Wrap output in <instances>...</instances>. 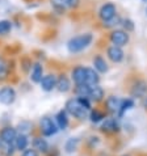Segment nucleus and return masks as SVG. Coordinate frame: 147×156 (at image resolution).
I'll return each instance as SVG.
<instances>
[{"mask_svg":"<svg viewBox=\"0 0 147 156\" xmlns=\"http://www.w3.org/2000/svg\"><path fill=\"white\" fill-rule=\"evenodd\" d=\"M92 40H93V36L91 33L79 34V36H76V37H72L71 40L67 42V49L72 54L80 53V51L87 49V47L91 45Z\"/></svg>","mask_w":147,"mask_h":156,"instance_id":"nucleus-1","label":"nucleus"},{"mask_svg":"<svg viewBox=\"0 0 147 156\" xmlns=\"http://www.w3.org/2000/svg\"><path fill=\"white\" fill-rule=\"evenodd\" d=\"M64 110H66L67 113H70L71 115H74L75 118H77V119H85L89 114V110L80 102V100L77 97L68 100V101L66 102V109Z\"/></svg>","mask_w":147,"mask_h":156,"instance_id":"nucleus-2","label":"nucleus"},{"mask_svg":"<svg viewBox=\"0 0 147 156\" xmlns=\"http://www.w3.org/2000/svg\"><path fill=\"white\" fill-rule=\"evenodd\" d=\"M109 38H110V42L113 43L114 46H118V47L126 46L129 43V41H130V36H129V33L125 32L124 29H114V30H112Z\"/></svg>","mask_w":147,"mask_h":156,"instance_id":"nucleus-3","label":"nucleus"},{"mask_svg":"<svg viewBox=\"0 0 147 156\" xmlns=\"http://www.w3.org/2000/svg\"><path fill=\"white\" fill-rule=\"evenodd\" d=\"M40 129H41V133L44 134L45 136H51V135H55L58 133V126L55 123V121H53L50 117H42L41 121H40Z\"/></svg>","mask_w":147,"mask_h":156,"instance_id":"nucleus-4","label":"nucleus"},{"mask_svg":"<svg viewBox=\"0 0 147 156\" xmlns=\"http://www.w3.org/2000/svg\"><path fill=\"white\" fill-rule=\"evenodd\" d=\"M116 15H117V8L113 3H105L99 11V17L102 20V23L112 20Z\"/></svg>","mask_w":147,"mask_h":156,"instance_id":"nucleus-5","label":"nucleus"},{"mask_svg":"<svg viewBox=\"0 0 147 156\" xmlns=\"http://www.w3.org/2000/svg\"><path fill=\"white\" fill-rule=\"evenodd\" d=\"M16 100V90L12 87L7 85L0 88V104L3 105H11Z\"/></svg>","mask_w":147,"mask_h":156,"instance_id":"nucleus-6","label":"nucleus"},{"mask_svg":"<svg viewBox=\"0 0 147 156\" xmlns=\"http://www.w3.org/2000/svg\"><path fill=\"white\" fill-rule=\"evenodd\" d=\"M17 134L19 133H17L16 127L5 126L0 131V140H2V143H15Z\"/></svg>","mask_w":147,"mask_h":156,"instance_id":"nucleus-7","label":"nucleus"},{"mask_svg":"<svg viewBox=\"0 0 147 156\" xmlns=\"http://www.w3.org/2000/svg\"><path fill=\"white\" fill-rule=\"evenodd\" d=\"M106 55H108V58H109L113 63L122 62V59L125 57L122 47H118V46H114V45H112V46H109L106 49Z\"/></svg>","mask_w":147,"mask_h":156,"instance_id":"nucleus-8","label":"nucleus"},{"mask_svg":"<svg viewBox=\"0 0 147 156\" xmlns=\"http://www.w3.org/2000/svg\"><path fill=\"white\" fill-rule=\"evenodd\" d=\"M41 88L45 90V92H51L54 88H57V76L54 73H47L44 75L41 80Z\"/></svg>","mask_w":147,"mask_h":156,"instance_id":"nucleus-9","label":"nucleus"},{"mask_svg":"<svg viewBox=\"0 0 147 156\" xmlns=\"http://www.w3.org/2000/svg\"><path fill=\"white\" fill-rule=\"evenodd\" d=\"M71 79L75 83V85L85 84V67L83 66H76L71 71Z\"/></svg>","mask_w":147,"mask_h":156,"instance_id":"nucleus-10","label":"nucleus"},{"mask_svg":"<svg viewBox=\"0 0 147 156\" xmlns=\"http://www.w3.org/2000/svg\"><path fill=\"white\" fill-rule=\"evenodd\" d=\"M99 81H100L99 72L95 68L85 67V85L95 87V85H99Z\"/></svg>","mask_w":147,"mask_h":156,"instance_id":"nucleus-11","label":"nucleus"},{"mask_svg":"<svg viewBox=\"0 0 147 156\" xmlns=\"http://www.w3.org/2000/svg\"><path fill=\"white\" fill-rule=\"evenodd\" d=\"M147 93V83L143 80H137L135 84L131 87V96L133 97H145Z\"/></svg>","mask_w":147,"mask_h":156,"instance_id":"nucleus-12","label":"nucleus"},{"mask_svg":"<svg viewBox=\"0 0 147 156\" xmlns=\"http://www.w3.org/2000/svg\"><path fill=\"white\" fill-rule=\"evenodd\" d=\"M57 89L62 93H66L71 89V80L66 73H60L57 77Z\"/></svg>","mask_w":147,"mask_h":156,"instance_id":"nucleus-13","label":"nucleus"},{"mask_svg":"<svg viewBox=\"0 0 147 156\" xmlns=\"http://www.w3.org/2000/svg\"><path fill=\"white\" fill-rule=\"evenodd\" d=\"M30 79L33 83H41L42 77H44V67L41 63H34L30 70Z\"/></svg>","mask_w":147,"mask_h":156,"instance_id":"nucleus-14","label":"nucleus"},{"mask_svg":"<svg viewBox=\"0 0 147 156\" xmlns=\"http://www.w3.org/2000/svg\"><path fill=\"white\" fill-rule=\"evenodd\" d=\"M104 89L101 88L100 85H95V87H91L89 89V94H88V98L91 101H95V102H100L101 100L104 98Z\"/></svg>","mask_w":147,"mask_h":156,"instance_id":"nucleus-15","label":"nucleus"},{"mask_svg":"<svg viewBox=\"0 0 147 156\" xmlns=\"http://www.w3.org/2000/svg\"><path fill=\"white\" fill-rule=\"evenodd\" d=\"M55 123L59 130H66L67 126H68V117H67V112L62 109L59 110L57 115H55Z\"/></svg>","mask_w":147,"mask_h":156,"instance_id":"nucleus-16","label":"nucleus"},{"mask_svg":"<svg viewBox=\"0 0 147 156\" xmlns=\"http://www.w3.org/2000/svg\"><path fill=\"white\" fill-rule=\"evenodd\" d=\"M33 148L37 151V152H42V154H46L49 152V143H47L46 139L41 136H37L33 139Z\"/></svg>","mask_w":147,"mask_h":156,"instance_id":"nucleus-17","label":"nucleus"},{"mask_svg":"<svg viewBox=\"0 0 147 156\" xmlns=\"http://www.w3.org/2000/svg\"><path fill=\"white\" fill-rule=\"evenodd\" d=\"M118 122L116 118H106L101 125V130L105 133H116L118 131Z\"/></svg>","mask_w":147,"mask_h":156,"instance_id":"nucleus-18","label":"nucleus"},{"mask_svg":"<svg viewBox=\"0 0 147 156\" xmlns=\"http://www.w3.org/2000/svg\"><path fill=\"white\" fill-rule=\"evenodd\" d=\"M121 101H122V100H120L117 96H109L106 98V101H105V106H106V109L109 110L110 113H116V112L120 110Z\"/></svg>","mask_w":147,"mask_h":156,"instance_id":"nucleus-19","label":"nucleus"},{"mask_svg":"<svg viewBox=\"0 0 147 156\" xmlns=\"http://www.w3.org/2000/svg\"><path fill=\"white\" fill-rule=\"evenodd\" d=\"M28 143H29V138L27 134H17L16 139H15V147L16 150L19 151H25L28 147Z\"/></svg>","mask_w":147,"mask_h":156,"instance_id":"nucleus-20","label":"nucleus"},{"mask_svg":"<svg viewBox=\"0 0 147 156\" xmlns=\"http://www.w3.org/2000/svg\"><path fill=\"white\" fill-rule=\"evenodd\" d=\"M93 66L97 72L104 73L108 71V63L105 62V59H104L101 55H96V57L93 58Z\"/></svg>","mask_w":147,"mask_h":156,"instance_id":"nucleus-21","label":"nucleus"},{"mask_svg":"<svg viewBox=\"0 0 147 156\" xmlns=\"http://www.w3.org/2000/svg\"><path fill=\"white\" fill-rule=\"evenodd\" d=\"M11 72V66L8 64L5 58L0 55V80H5Z\"/></svg>","mask_w":147,"mask_h":156,"instance_id":"nucleus-22","label":"nucleus"},{"mask_svg":"<svg viewBox=\"0 0 147 156\" xmlns=\"http://www.w3.org/2000/svg\"><path fill=\"white\" fill-rule=\"evenodd\" d=\"M50 3H51L53 9L59 15H63L64 12H66V9H67L66 0H50Z\"/></svg>","mask_w":147,"mask_h":156,"instance_id":"nucleus-23","label":"nucleus"},{"mask_svg":"<svg viewBox=\"0 0 147 156\" xmlns=\"http://www.w3.org/2000/svg\"><path fill=\"white\" fill-rule=\"evenodd\" d=\"M2 152L5 155V156H13L15 151H16V147H15V143H2V147H0Z\"/></svg>","mask_w":147,"mask_h":156,"instance_id":"nucleus-24","label":"nucleus"},{"mask_svg":"<svg viewBox=\"0 0 147 156\" xmlns=\"http://www.w3.org/2000/svg\"><path fill=\"white\" fill-rule=\"evenodd\" d=\"M32 127H33V125L30 123L29 121H21V122L17 125L16 130L19 131V134H27L28 135V133L32 130Z\"/></svg>","mask_w":147,"mask_h":156,"instance_id":"nucleus-25","label":"nucleus"},{"mask_svg":"<svg viewBox=\"0 0 147 156\" xmlns=\"http://www.w3.org/2000/svg\"><path fill=\"white\" fill-rule=\"evenodd\" d=\"M91 87L81 84V85H75V93L77 97H88Z\"/></svg>","mask_w":147,"mask_h":156,"instance_id":"nucleus-26","label":"nucleus"},{"mask_svg":"<svg viewBox=\"0 0 147 156\" xmlns=\"http://www.w3.org/2000/svg\"><path fill=\"white\" fill-rule=\"evenodd\" d=\"M12 29V23L9 20H0V36H7Z\"/></svg>","mask_w":147,"mask_h":156,"instance_id":"nucleus-27","label":"nucleus"},{"mask_svg":"<svg viewBox=\"0 0 147 156\" xmlns=\"http://www.w3.org/2000/svg\"><path fill=\"white\" fill-rule=\"evenodd\" d=\"M134 106V102H133V100L131 98H127V100H122L121 101V105H120V117L122 115L125 113V110H127V109H130V108Z\"/></svg>","mask_w":147,"mask_h":156,"instance_id":"nucleus-28","label":"nucleus"},{"mask_svg":"<svg viewBox=\"0 0 147 156\" xmlns=\"http://www.w3.org/2000/svg\"><path fill=\"white\" fill-rule=\"evenodd\" d=\"M77 143H79V139H77V138H71V139H68L66 142V146H64V148H66V151H67L68 154L74 152V151L76 150V147H77Z\"/></svg>","mask_w":147,"mask_h":156,"instance_id":"nucleus-29","label":"nucleus"},{"mask_svg":"<svg viewBox=\"0 0 147 156\" xmlns=\"http://www.w3.org/2000/svg\"><path fill=\"white\" fill-rule=\"evenodd\" d=\"M89 118H91L92 122L96 123V122H100L102 118H105V115H104V113H101V112H99V110H92L89 113Z\"/></svg>","mask_w":147,"mask_h":156,"instance_id":"nucleus-30","label":"nucleus"},{"mask_svg":"<svg viewBox=\"0 0 147 156\" xmlns=\"http://www.w3.org/2000/svg\"><path fill=\"white\" fill-rule=\"evenodd\" d=\"M121 23H122V20H121L120 17L116 15L112 20L105 21V23H102V24H104V28H114V27H117V25L121 24Z\"/></svg>","mask_w":147,"mask_h":156,"instance_id":"nucleus-31","label":"nucleus"},{"mask_svg":"<svg viewBox=\"0 0 147 156\" xmlns=\"http://www.w3.org/2000/svg\"><path fill=\"white\" fill-rule=\"evenodd\" d=\"M121 25L124 27V30L125 32H133L134 30V23L130 20V19H125V20H122V23H121Z\"/></svg>","mask_w":147,"mask_h":156,"instance_id":"nucleus-32","label":"nucleus"},{"mask_svg":"<svg viewBox=\"0 0 147 156\" xmlns=\"http://www.w3.org/2000/svg\"><path fill=\"white\" fill-rule=\"evenodd\" d=\"M21 67H23L24 72H28L29 70H32V60L29 58H23L21 59Z\"/></svg>","mask_w":147,"mask_h":156,"instance_id":"nucleus-33","label":"nucleus"},{"mask_svg":"<svg viewBox=\"0 0 147 156\" xmlns=\"http://www.w3.org/2000/svg\"><path fill=\"white\" fill-rule=\"evenodd\" d=\"M66 4H67V8H71V9H75V8L79 7L80 0H66Z\"/></svg>","mask_w":147,"mask_h":156,"instance_id":"nucleus-34","label":"nucleus"},{"mask_svg":"<svg viewBox=\"0 0 147 156\" xmlns=\"http://www.w3.org/2000/svg\"><path fill=\"white\" fill-rule=\"evenodd\" d=\"M21 156H38V152L34 148H27L25 151H23Z\"/></svg>","mask_w":147,"mask_h":156,"instance_id":"nucleus-35","label":"nucleus"},{"mask_svg":"<svg viewBox=\"0 0 147 156\" xmlns=\"http://www.w3.org/2000/svg\"><path fill=\"white\" fill-rule=\"evenodd\" d=\"M0 147H2V140H0Z\"/></svg>","mask_w":147,"mask_h":156,"instance_id":"nucleus-36","label":"nucleus"},{"mask_svg":"<svg viewBox=\"0 0 147 156\" xmlns=\"http://www.w3.org/2000/svg\"><path fill=\"white\" fill-rule=\"evenodd\" d=\"M143 2H146V3H147V0H143Z\"/></svg>","mask_w":147,"mask_h":156,"instance_id":"nucleus-37","label":"nucleus"}]
</instances>
